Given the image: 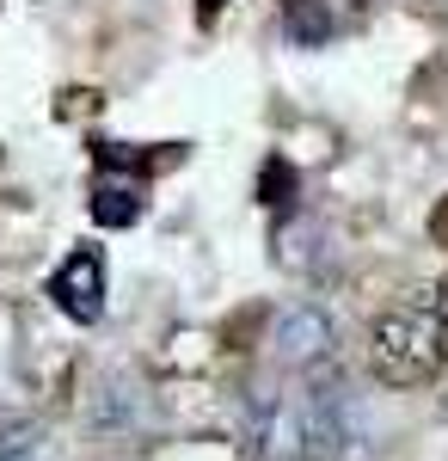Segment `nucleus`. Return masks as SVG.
Instances as JSON below:
<instances>
[{"mask_svg": "<svg viewBox=\"0 0 448 461\" xmlns=\"http://www.w3.org/2000/svg\"><path fill=\"white\" fill-rule=\"evenodd\" d=\"M448 357V320L436 308V295L399 302L369 326V369L381 388H417L443 369Z\"/></svg>", "mask_w": 448, "mask_h": 461, "instance_id": "1", "label": "nucleus"}, {"mask_svg": "<svg viewBox=\"0 0 448 461\" xmlns=\"http://www.w3.org/2000/svg\"><path fill=\"white\" fill-rule=\"evenodd\" d=\"M221 6H228V0H197V19H203V25H215V19H221Z\"/></svg>", "mask_w": 448, "mask_h": 461, "instance_id": "8", "label": "nucleus"}, {"mask_svg": "<svg viewBox=\"0 0 448 461\" xmlns=\"http://www.w3.org/2000/svg\"><path fill=\"white\" fill-rule=\"evenodd\" d=\"M430 234H436V240H443V247H448V203H443V210H436V215H430Z\"/></svg>", "mask_w": 448, "mask_h": 461, "instance_id": "9", "label": "nucleus"}, {"mask_svg": "<svg viewBox=\"0 0 448 461\" xmlns=\"http://www.w3.org/2000/svg\"><path fill=\"white\" fill-rule=\"evenodd\" d=\"M430 295H436V308H443V320H448V277H443L436 289H430Z\"/></svg>", "mask_w": 448, "mask_h": 461, "instance_id": "10", "label": "nucleus"}, {"mask_svg": "<svg viewBox=\"0 0 448 461\" xmlns=\"http://www.w3.org/2000/svg\"><path fill=\"white\" fill-rule=\"evenodd\" d=\"M86 210H93L99 228H130V221H141V173H111L104 167V178H93Z\"/></svg>", "mask_w": 448, "mask_h": 461, "instance_id": "5", "label": "nucleus"}, {"mask_svg": "<svg viewBox=\"0 0 448 461\" xmlns=\"http://www.w3.org/2000/svg\"><path fill=\"white\" fill-rule=\"evenodd\" d=\"M295 449L301 461H350L369 449V406L345 375L319 369L295 393Z\"/></svg>", "mask_w": 448, "mask_h": 461, "instance_id": "2", "label": "nucleus"}, {"mask_svg": "<svg viewBox=\"0 0 448 461\" xmlns=\"http://www.w3.org/2000/svg\"><path fill=\"white\" fill-rule=\"evenodd\" d=\"M282 32L295 37L301 50H319V43H332L338 19L326 13V0H282Z\"/></svg>", "mask_w": 448, "mask_h": 461, "instance_id": "6", "label": "nucleus"}, {"mask_svg": "<svg viewBox=\"0 0 448 461\" xmlns=\"http://www.w3.org/2000/svg\"><path fill=\"white\" fill-rule=\"evenodd\" d=\"M271 345H276V363H289V369H301V375H319V369H332V357H338V326H332L326 308L301 302V308H289V314L276 320Z\"/></svg>", "mask_w": 448, "mask_h": 461, "instance_id": "3", "label": "nucleus"}, {"mask_svg": "<svg viewBox=\"0 0 448 461\" xmlns=\"http://www.w3.org/2000/svg\"><path fill=\"white\" fill-rule=\"evenodd\" d=\"M49 302H56L74 326H93V320L104 314V258H99V247H80V252H68V258L56 265Z\"/></svg>", "mask_w": 448, "mask_h": 461, "instance_id": "4", "label": "nucleus"}, {"mask_svg": "<svg viewBox=\"0 0 448 461\" xmlns=\"http://www.w3.org/2000/svg\"><path fill=\"white\" fill-rule=\"evenodd\" d=\"M37 449V425L25 412H0V461H19Z\"/></svg>", "mask_w": 448, "mask_h": 461, "instance_id": "7", "label": "nucleus"}, {"mask_svg": "<svg viewBox=\"0 0 448 461\" xmlns=\"http://www.w3.org/2000/svg\"><path fill=\"white\" fill-rule=\"evenodd\" d=\"M19 461H31V456H19Z\"/></svg>", "mask_w": 448, "mask_h": 461, "instance_id": "11", "label": "nucleus"}]
</instances>
